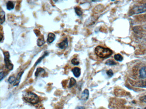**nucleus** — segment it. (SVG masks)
Masks as SVG:
<instances>
[{
    "label": "nucleus",
    "mask_w": 146,
    "mask_h": 109,
    "mask_svg": "<svg viewBox=\"0 0 146 109\" xmlns=\"http://www.w3.org/2000/svg\"><path fill=\"white\" fill-rule=\"evenodd\" d=\"M6 7L7 10H12L14 8V3L11 1H8L7 3Z\"/></svg>",
    "instance_id": "15"
},
{
    "label": "nucleus",
    "mask_w": 146,
    "mask_h": 109,
    "mask_svg": "<svg viewBox=\"0 0 146 109\" xmlns=\"http://www.w3.org/2000/svg\"><path fill=\"white\" fill-rule=\"evenodd\" d=\"M139 77L142 79L146 78V66L142 67L139 70Z\"/></svg>",
    "instance_id": "7"
},
{
    "label": "nucleus",
    "mask_w": 146,
    "mask_h": 109,
    "mask_svg": "<svg viewBox=\"0 0 146 109\" xmlns=\"http://www.w3.org/2000/svg\"><path fill=\"white\" fill-rule=\"evenodd\" d=\"M140 100L141 102H144V103H146V95H144V96H142L140 98Z\"/></svg>",
    "instance_id": "25"
},
{
    "label": "nucleus",
    "mask_w": 146,
    "mask_h": 109,
    "mask_svg": "<svg viewBox=\"0 0 146 109\" xmlns=\"http://www.w3.org/2000/svg\"><path fill=\"white\" fill-rule=\"evenodd\" d=\"M132 85L135 87H138L146 88V80L133 82Z\"/></svg>",
    "instance_id": "6"
},
{
    "label": "nucleus",
    "mask_w": 146,
    "mask_h": 109,
    "mask_svg": "<svg viewBox=\"0 0 146 109\" xmlns=\"http://www.w3.org/2000/svg\"><path fill=\"white\" fill-rule=\"evenodd\" d=\"M76 109H85V107L84 106H78Z\"/></svg>",
    "instance_id": "27"
},
{
    "label": "nucleus",
    "mask_w": 146,
    "mask_h": 109,
    "mask_svg": "<svg viewBox=\"0 0 146 109\" xmlns=\"http://www.w3.org/2000/svg\"><path fill=\"white\" fill-rule=\"evenodd\" d=\"M145 29H146V26H145Z\"/></svg>",
    "instance_id": "28"
},
{
    "label": "nucleus",
    "mask_w": 146,
    "mask_h": 109,
    "mask_svg": "<svg viewBox=\"0 0 146 109\" xmlns=\"http://www.w3.org/2000/svg\"><path fill=\"white\" fill-rule=\"evenodd\" d=\"M72 64L74 65H78L79 64V61L76 58H73L71 61Z\"/></svg>",
    "instance_id": "21"
},
{
    "label": "nucleus",
    "mask_w": 146,
    "mask_h": 109,
    "mask_svg": "<svg viewBox=\"0 0 146 109\" xmlns=\"http://www.w3.org/2000/svg\"><path fill=\"white\" fill-rule=\"evenodd\" d=\"M16 78H15L14 76H11L9 77L8 80V82H9V83L12 84V83L15 82V81H16Z\"/></svg>",
    "instance_id": "22"
},
{
    "label": "nucleus",
    "mask_w": 146,
    "mask_h": 109,
    "mask_svg": "<svg viewBox=\"0 0 146 109\" xmlns=\"http://www.w3.org/2000/svg\"><path fill=\"white\" fill-rule=\"evenodd\" d=\"M0 76H1V81H2L6 76V74L4 72L1 71V73H0Z\"/></svg>",
    "instance_id": "24"
},
{
    "label": "nucleus",
    "mask_w": 146,
    "mask_h": 109,
    "mask_svg": "<svg viewBox=\"0 0 146 109\" xmlns=\"http://www.w3.org/2000/svg\"><path fill=\"white\" fill-rule=\"evenodd\" d=\"M34 32H35L36 35L37 36L40 35V32L39 31V30H35L34 31Z\"/></svg>",
    "instance_id": "26"
},
{
    "label": "nucleus",
    "mask_w": 146,
    "mask_h": 109,
    "mask_svg": "<svg viewBox=\"0 0 146 109\" xmlns=\"http://www.w3.org/2000/svg\"><path fill=\"white\" fill-rule=\"evenodd\" d=\"M76 79L73 77H71L70 79L68 87L70 88L72 87L76 84Z\"/></svg>",
    "instance_id": "18"
},
{
    "label": "nucleus",
    "mask_w": 146,
    "mask_h": 109,
    "mask_svg": "<svg viewBox=\"0 0 146 109\" xmlns=\"http://www.w3.org/2000/svg\"><path fill=\"white\" fill-rule=\"evenodd\" d=\"M23 96L24 99L27 102L32 104H36L39 103V97L36 94L33 92H25L23 95Z\"/></svg>",
    "instance_id": "2"
},
{
    "label": "nucleus",
    "mask_w": 146,
    "mask_h": 109,
    "mask_svg": "<svg viewBox=\"0 0 146 109\" xmlns=\"http://www.w3.org/2000/svg\"><path fill=\"white\" fill-rule=\"evenodd\" d=\"M144 109H146V108H144Z\"/></svg>",
    "instance_id": "29"
},
{
    "label": "nucleus",
    "mask_w": 146,
    "mask_h": 109,
    "mask_svg": "<svg viewBox=\"0 0 146 109\" xmlns=\"http://www.w3.org/2000/svg\"><path fill=\"white\" fill-rule=\"evenodd\" d=\"M107 75H108V76L109 77H111L113 75V72L112 70H108V71H107Z\"/></svg>",
    "instance_id": "23"
},
{
    "label": "nucleus",
    "mask_w": 146,
    "mask_h": 109,
    "mask_svg": "<svg viewBox=\"0 0 146 109\" xmlns=\"http://www.w3.org/2000/svg\"><path fill=\"white\" fill-rule=\"evenodd\" d=\"M106 64L107 65L109 66H113L115 65H116V63L114 61V60H113L111 59H109L106 62Z\"/></svg>",
    "instance_id": "20"
},
{
    "label": "nucleus",
    "mask_w": 146,
    "mask_h": 109,
    "mask_svg": "<svg viewBox=\"0 0 146 109\" xmlns=\"http://www.w3.org/2000/svg\"><path fill=\"white\" fill-rule=\"evenodd\" d=\"M55 37L56 36L54 33L50 32L48 34V38L47 39V42L49 43H52L55 40V38H56Z\"/></svg>",
    "instance_id": "11"
},
{
    "label": "nucleus",
    "mask_w": 146,
    "mask_h": 109,
    "mask_svg": "<svg viewBox=\"0 0 146 109\" xmlns=\"http://www.w3.org/2000/svg\"><path fill=\"white\" fill-rule=\"evenodd\" d=\"M45 43V39H44V37L42 35V37L38 38L37 40V44L38 47H40L43 46Z\"/></svg>",
    "instance_id": "13"
},
{
    "label": "nucleus",
    "mask_w": 146,
    "mask_h": 109,
    "mask_svg": "<svg viewBox=\"0 0 146 109\" xmlns=\"http://www.w3.org/2000/svg\"><path fill=\"white\" fill-rule=\"evenodd\" d=\"M114 58L115 60L118 61H121L123 60V56L119 54H115L114 56Z\"/></svg>",
    "instance_id": "19"
},
{
    "label": "nucleus",
    "mask_w": 146,
    "mask_h": 109,
    "mask_svg": "<svg viewBox=\"0 0 146 109\" xmlns=\"http://www.w3.org/2000/svg\"><path fill=\"white\" fill-rule=\"evenodd\" d=\"M75 9V12L76 14L78 16H81L82 15L83 12L82 9L79 7H76L74 8Z\"/></svg>",
    "instance_id": "16"
},
{
    "label": "nucleus",
    "mask_w": 146,
    "mask_h": 109,
    "mask_svg": "<svg viewBox=\"0 0 146 109\" xmlns=\"http://www.w3.org/2000/svg\"><path fill=\"white\" fill-rule=\"evenodd\" d=\"M3 53H4V61H5L6 68L9 70H12L14 66L10 60V53L8 51H6V52H4Z\"/></svg>",
    "instance_id": "3"
},
{
    "label": "nucleus",
    "mask_w": 146,
    "mask_h": 109,
    "mask_svg": "<svg viewBox=\"0 0 146 109\" xmlns=\"http://www.w3.org/2000/svg\"><path fill=\"white\" fill-rule=\"evenodd\" d=\"M5 20V12L2 10V9H1V24H2Z\"/></svg>",
    "instance_id": "17"
},
{
    "label": "nucleus",
    "mask_w": 146,
    "mask_h": 109,
    "mask_svg": "<svg viewBox=\"0 0 146 109\" xmlns=\"http://www.w3.org/2000/svg\"><path fill=\"white\" fill-rule=\"evenodd\" d=\"M48 54H49V53H48L47 51H46V52L44 53V54L42 55V56L40 57V58H39V59H38V60L36 61V62L35 64V66H36L37 65H38V64H39V63H40V62H41V61L43 59V58H44L46 56L48 55Z\"/></svg>",
    "instance_id": "14"
},
{
    "label": "nucleus",
    "mask_w": 146,
    "mask_h": 109,
    "mask_svg": "<svg viewBox=\"0 0 146 109\" xmlns=\"http://www.w3.org/2000/svg\"><path fill=\"white\" fill-rule=\"evenodd\" d=\"M71 71L75 77H78L81 75V70L78 67H75Z\"/></svg>",
    "instance_id": "10"
},
{
    "label": "nucleus",
    "mask_w": 146,
    "mask_h": 109,
    "mask_svg": "<svg viewBox=\"0 0 146 109\" xmlns=\"http://www.w3.org/2000/svg\"><path fill=\"white\" fill-rule=\"evenodd\" d=\"M89 96V91L88 89H85L82 94L81 99L82 100H86L88 99Z\"/></svg>",
    "instance_id": "9"
},
{
    "label": "nucleus",
    "mask_w": 146,
    "mask_h": 109,
    "mask_svg": "<svg viewBox=\"0 0 146 109\" xmlns=\"http://www.w3.org/2000/svg\"><path fill=\"white\" fill-rule=\"evenodd\" d=\"M146 12V3L140 6H136L132 9L130 12L131 14H136L142 13Z\"/></svg>",
    "instance_id": "4"
},
{
    "label": "nucleus",
    "mask_w": 146,
    "mask_h": 109,
    "mask_svg": "<svg viewBox=\"0 0 146 109\" xmlns=\"http://www.w3.org/2000/svg\"><path fill=\"white\" fill-rule=\"evenodd\" d=\"M45 72H46V71H45L44 69L39 67V68H37V70H36V71L35 73V76L36 77H38L40 75H43V74H45Z\"/></svg>",
    "instance_id": "12"
},
{
    "label": "nucleus",
    "mask_w": 146,
    "mask_h": 109,
    "mask_svg": "<svg viewBox=\"0 0 146 109\" xmlns=\"http://www.w3.org/2000/svg\"><path fill=\"white\" fill-rule=\"evenodd\" d=\"M96 54L100 58H106L112 54L113 52L110 49L98 46L95 49Z\"/></svg>",
    "instance_id": "1"
},
{
    "label": "nucleus",
    "mask_w": 146,
    "mask_h": 109,
    "mask_svg": "<svg viewBox=\"0 0 146 109\" xmlns=\"http://www.w3.org/2000/svg\"></svg>",
    "instance_id": "30"
},
{
    "label": "nucleus",
    "mask_w": 146,
    "mask_h": 109,
    "mask_svg": "<svg viewBox=\"0 0 146 109\" xmlns=\"http://www.w3.org/2000/svg\"><path fill=\"white\" fill-rule=\"evenodd\" d=\"M24 72V71L20 72L18 74L17 78L16 79V81H15V82L13 83V86H17L19 85V83L20 82V81H21V77H22Z\"/></svg>",
    "instance_id": "8"
},
{
    "label": "nucleus",
    "mask_w": 146,
    "mask_h": 109,
    "mask_svg": "<svg viewBox=\"0 0 146 109\" xmlns=\"http://www.w3.org/2000/svg\"><path fill=\"white\" fill-rule=\"evenodd\" d=\"M68 46V41L67 37L65 38L62 42L58 44V47L60 49H64Z\"/></svg>",
    "instance_id": "5"
}]
</instances>
